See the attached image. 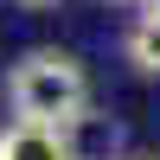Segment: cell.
Wrapping results in <instances>:
<instances>
[{
    "label": "cell",
    "mask_w": 160,
    "mask_h": 160,
    "mask_svg": "<svg viewBox=\"0 0 160 160\" xmlns=\"http://www.w3.org/2000/svg\"><path fill=\"white\" fill-rule=\"evenodd\" d=\"M7 102H13V122L58 128L90 102V77L71 51H26L7 71Z\"/></svg>",
    "instance_id": "6da1fadb"
},
{
    "label": "cell",
    "mask_w": 160,
    "mask_h": 160,
    "mask_svg": "<svg viewBox=\"0 0 160 160\" xmlns=\"http://www.w3.org/2000/svg\"><path fill=\"white\" fill-rule=\"evenodd\" d=\"M58 141H64V160H122L128 148V128L115 122L109 109H77L71 122H58Z\"/></svg>",
    "instance_id": "7a4b0ae2"
},
{
    "label": "cell",
    "mask_w": 160,
    "mask_h": 160,
    "mask_svg": "<svg viewBox=\"0 0 160 160\" xmlns=\"http://www.w3.org/2000/svg\"><path fill=\"white\" fill-rule=\"evenodd\" d=\"M0 160H64V141H58V128L7 122L0 128Z\"/></svg>",
    "instance_id": "3957f363"
},
{
    "label": "cell",
    "mask_w": 160,
    "mask_h": 160,
    "mask_svg": "<svg viewBox=\"0 0 160 160\" xmlns=\"http://www.w3.org/2000/svg\"><path fill=\"white\" fill-rule=\"evenodd\" d=\"M128 58H135L141 71H154V77H160V0H148V7H141L135 32H128Z\"/></svg>",
    "instance_id": "277c9868"
},
{
    "label": "cell",
    "mask_w": 160,
    "mask_h": 160,
    "mask_svg": "<svg viewBox=\"0 0 160 160\" xmlns=\"http://www.w3.org/2000/svg\"><path fill=\"white\" fill-rule=\"evenodd\" d=\"M13 7H26V13H45V7H58V0H13Z\"/></svg>",
    "instance_id": "5b68a950"
}]
</instances>
